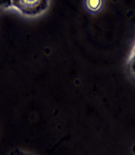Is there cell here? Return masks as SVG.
<instances>
[{"instance_id": "3", "label": "cell", "mask_w": 135, "mask_h": 155, "mask_svg": "<svg viewBox=\"0 0 135 155\" xmlns=\"http://www.w3.org/2000/svg\"><path fill=\"white\" fill-rule=\"evenodd\" d=\"M129 68H130V71L135 75V50H134L133 54H132V56H131V58H130Z\"/></svg>"}, {"instance_id": "1", "label": "cell", "mask_w": 135, "mask_h": 155, "mask_svg": "<svg viewBox=\"0 0 135 155\" xmlns=\"http://www.w3.org/2000/svg\"><path fill=\"white\" fill-rule=\"evenodd\" d=\"M49 0H11V4L25 15H37L48 7Z\"/></svg>"}, {"instance_id": "2", "label": "cell", "mask_w": 135, "mask_h": 155, "mask_svg": "<svg viewBox=\"0 0 135 155\" xmlns=\"http://www.w3.org/2000/svg\"><path fill=\"white\" fill-rule=\"evenodd\" d=\"M102 2V0H84V6L89 12L95 13L101 9Z\"/></svg>"}]
</instances>
